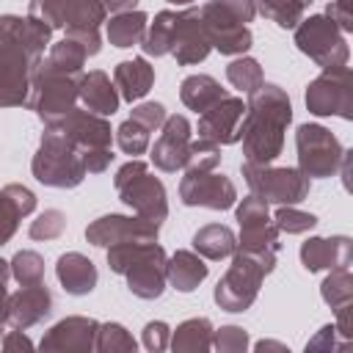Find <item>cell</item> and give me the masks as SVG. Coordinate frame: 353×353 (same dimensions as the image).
Listing matches in <instances>:
<instances>
[{
    "label": "cell",
    "instance_id": "1",
    "mask_svg": "<svg viewBox=\"0 0 353 353\" xmlns=\"http://www.w3.org/2000/svg\"><path fill=\"white\" fill-rule=\"evenodd\" d=\"M52 39V28L33 17L0 14V108L28 102L33 72Z\"/></svg>",
    "mask_w": 353,
    "mask_h": 353
},
{
    "label": "cell",
    "instance_id": "2",
    "mask_svg": "<svg viewBox=\"0 0 353 353\" xmlns=\"http://www.w3.org/2000/svg\"><path fill=\"white\" fill-rule=\"evenodd\" d=\"M292 121V102L276 83H262L248 94L240 121V141L245 163H273L284 149V132Z\"/></svg>",
    "mask_w": 353,
    "mask_h": 353
},
{
    "label": "cell",
    "instance_id": "3",
    "mask_svg": "<svg viewBox=\"0 0 353 353\" xmlns=\"http://www.w3.org/2000/svg\"><path fill=\"white\" fill-rule=\"evenodd\" d=\"M163 245L154 243H116L108 245V268L127 279V290L141 301H157L165 292Z\"/></svg>",
    "mask_w": 353,
    "mask_h": 353
},
{
    "label": "cell",
    "instance_id": "4",
    "mask_svg": "<svg viewBox=\"0 0 353 353\" xmlns=\"http://www.w3.org/2000/svg\"><path fill=\"white\" fill-rule=\"evenodd\" d=\"M30 171L41 185L61 188V190L77 188L88 174L80 146L69 135H63L58 127H44L39 149L30 160Z\"/></svg>",
    "mask_w": 353,
    "mask_h": 353
},
{
    "label": "cell",
    "instance_id": "5",
    "mask_svg": "<svg viewBox=\"0 0 353 353\" xmlns=\"http://www.w3.org/2000/svg\"><path fill=\"white\" fill-rule=\"evenodd\" d=\"M256 6L254 0H207L199 8L212 50L221 55H245L251 50V28Z\"/></svg>",
    "mask_w": 353,
    "mask_h": 353
},
{
    "label": "cell",
    "instance_id": "6",
    "mask_svg": "<svg viewBox=\"0 0 353 353\" xmlns=\"http://www.w3.org/2000/svg\"><path fill=\"white\" fill-rule=\"evenodd\" d=\"M276 268V256L251 254L243 248H234L229 270L218 279L212 298L223 312H245L259 295L262 279L270 276Z\"/></svg>",
    "mask_w": 353,
    "mask_h": 353
},
{
    "label": "cell",
    "instance_id": "7",
    "mask_svg": "<svg viewBox=\"0 0 353 353\" xmlns=\"http://www.w3.org/2000/svg\"><path fill=\"white\" fill-rule=\"evenodd\" d=\"M113 188L119 193V199L141 218L163 223L168 218V196H165V185L149 171V165L138 157H132L130 163H124L116 176H113Z\"/></svg>",
    "mask_w": 353,
    "mask_h": 353
},
{
    "label": "cell",
    "instance_id": "8",
    "mask_svg": "<svg viewBox=\"0 0 353 353\" xmlns=\"http://www.w3.org/2000/svg\"><path fill=\"white\" fill-rule=\"evenodd\" d=\"M44 127H58L63 135H69L80 146L88 174H102L110 165L113 130H110V121L105 116H97L85 108H72L63 119H58L55 124H44Z\"/></svg>",
    "mask_w": 353,
    "mask_h": 353
},
{
    "label": "cell",
    "instance_id": "9",
    "mask_svg": "<svg viewBox=\"0 0 353 353\" xmlns=\"http://www.w3.org/2000/svg\"><path fill=\"white\" fill-rule=\"evenodd\" d=\"M240 171H243L245 185L251 188V193L268 204H298L312 190V179L290 165L243 163Z\"/></svg>",
    "mask_w": 353,
    "mask_h": 353
},
{
    "label": "cell",
    "instance_id": "10",
    "mask_svg": "<svg viewBox=\"0 0 353 353\" xmlns=\"http://www.w3.org/2000/svg\"><path fill=\"white\" fill-rule=\"evenodd\" d=\"M292 30H295V47L303 55H309L320 69L347 66L350 58L347 39L325 14L303 17Z\"/></svg>",
    "mask_w": 353,
    "mask_h": 353
},
{
    "label": "cell",
    "instance_id": "11",
    "mask_svg": "<svg viewBox=\"0 0 353 353\" xmlns=\"http://www.w3.org/2000/svg\"><path fill=\"white\" fill-rule=\"evenodd\" d=\"M80 77L83 74H58V72H44L36 66L25 108H30L44 124H55L72 108H77Z\"/></svg>",
    "mask_w": 353,
    "mask_h": 353
},
{
    "label": "cell",
    "instance_id": "12",
    "mask_svg": "<svg viewBox=\"0 0 353 353\" xmlns=\"http://www.w3.org/2000/svg\"><path fill=\"white\" fill-rule=\"evenodd\" d=\"M295 149H298V171L309 179H325L339 171L345 157V146L339 138L323 124H301L295 130Z\"/></svg>",
    "mask_w": 353,
    "mask_h": 353
},
{
    "label": "cell",
    "instance_id": "13",
    "mask_svg": "<svg viewBox=\"0 0 353 353\" xmlns=\"http://www.w3.org/2000/svg\"><path fill=\"white\" fill-rule=\"evenodd\" d=\"M306 108L314 116H339L345 121L353 119V77L347 66L323 69L306 85Z\"/></svg>",
    "mask_w": 353,
    "mask_h": 353
},
{
    "label": "cell",
    "instance_id": "14",
    "mask_svg": "<svg viewBox=\"0 0 353 353\" xmlns=\"http://www.w3.org/2000/svg\"><path fill=\"white\" fill-rule=\"evenodd\" d=\"M160 234V223L146 221L141 215H99L85 226V240L97 248H108L116 243H154Z\"/></svg>",
    "mask_w": 353,
    "mask_h": 353
},
{
    "label": "cell",
    "instance_id": "15",
    "mask_svg": "<svg viewBox=\"0 0 353 353\" xmlns=\"http://www.w3.org/2000/svg\"><path fill=\"white\" fill-rule=\"evenodd\" d=\"M179 199L185 207L229 210L237 204V188L226 174L185 171V176L179 179Z\"/></svg>",
    "mask_w": 353,
    "mask_h": 353
},
{
    "label": "cell",
    "instance_id": "16",
    "mask_svg": "<svg viewBox=\"0 0 353 353\" xmlns=\"http://www.w3.org/2000/svg\"><path fill=\"white\" fill-rule=\"evenodd\" d=\"M245 105L240 97L226 94L223 99H218L212 108H207L204 113H199V138L212 141L218 146H232L240 141V121H243Z\"/></svg>",
    "mask_w": 353,
    "mask_h": 353
},
{
    "label": "cell",
    "instance_id": "17",
    "mask_svg": "<svg viewBox=\"0 0 353 353\" xmlns=\"http://www.w3.org/2000/svg\"><path fill=\"white\" fill-rule=\"evenodd\" d=\"M190 132H193V127L182 113L165 116V121L160 127V138L154 141V146L149 152L154 168H160L165 174L185 168L188 149H190Z\"/></svg>",
    "mask_w": 353,
    "mask_h": 353
},
{
    "label": "cell",
    "instance_id": "18",
    "mask_svg": "<svg viewBox=\"0 0 353 353\" xmlns=\"http://www.w3.org/2000/svg\"><path fill=\"white\" fill-rule=\"evenodd\" d=\"M105 6L102 0H66L63 3V30L69 39L80 41L88 55H97L102 50L99 25L105 22Z\"/></svg>",
    "mask_w": 353,
    "mask_h": 353
},
{
    "label": "cell",
    "instance_id": "19",
    "mask_svg": "<svg viewBox=\"0 0 353 353\" xmlns=\"http://www.w3.org/2000/svg\"><path fill=\"white\" fill-rule=\"evenodd\" d=\"M210 50H212V44H210V36L199 17V8L179 11V19L174 28V41H171V55L176 58V63L179 66L201 63L210 55Z\"/></svg>",
    "mask_w": 353,
    "mask_h": 353
},
{
    "label": "cell",
    "instance_id": "20",
    "mask_svg": "<svg viewBox=\"0 0 353 353\" xmlns=\"http://www.w3.org/2000/svg\"><path fill=\"white\" fill-rule=\"evenodd\" d=\"M97 328L99 323L94 317L72 314L58 320L39 342L41 350H66V353H91L97 342Z\"/></svg>",
    "mask_w": 353,
    "mask_h": 353
},
{
    "label": "cell",
    "instance_id": "21",
    "mask_svg": "<svg viewBox=\"0 0 353 353\" xmlns=\"http://www.w3.org/2000/svg\"><path fill=\"white\" fill-rule=\"evenodd\" d=\"M52 312V292L44 281L39 284H19L17 292L8 295V325L28 331L30 325L47 320Z\"/></svg>",
    "mask_w": 353,
    "mask_h": 353
},
{
    "label": "cell",
    "instance_id": "22",
    "mask_svg": "<svg viewBox=\"0 0 353 353\" xmlns=\"http://www.w3.org/2000/svg\"><path fill=\"white\" fill-rule=\"evenodd\" d=\"M350 259H353V240L347 234L309 237L306 243H301V265L309 273L345 268V265H350Z\"/></svg>",
    "mask_w": 353,
    "mask_h": 353
},
{
    "label": "cell",
    "instance_id": "23",
    "mask_svg": "<svg viewBox=\"0 0 353 353\" xmlns=\"http://www.w3.org/2000/svg\"><path fill=\"white\" fill-rule=\"evenodd\" d=\"M33 210H36V193L30 188L11 182L0 190V245H6L17 234L19 221Z\"/></svg>",
    "mask_w": 353,
    "mask_h": 353
},
{
    "label": "cell",
    "instance_id": "24",
    "mask_svg": "<svg viewBox=\"0 0 353 353\" xmlns=\"http://www.w3.org/2000/svg\"><path fill=\"white\" fill-rule=\"evenodd\" d=\"M55 276H58L61 287L69 295H88L97 287V281H99L97 265L85 254H80V251L61 254L58 262H55Z\"/></svg>",
    "mask_w": 353,
    "mask_h": 353
},
{
    "label": "cell",
    "instance_id": "25",
    "mask_svg": "<svg viewBox=\"0 0 353 353\" xmlns=\"http://www.w3.org/2000/svg\"><path fill=\"white\" fill-rule=\"evenodd\" d=\"M80 102L85 105V110L97 116H113L119 110L121 97L102 69H91V72H83L80 77Z\"/></svg>",
    "mask_w": 353,
    "mask_h": 353
},
{
    "label": "cell",
    "instance_id": "26",
    "mask_svg": "<svg viewBox=\"0 0 353 353\" xmlns=\"http://www.w3.org/2000/svg\"><path fill=\"white\" fill-rule=\"evenodd\" d=\"M113 85L119 91L121 99L127 102H138L143 99L152 85H154V66H149L146 58H130V61H121L116 69H113Z\"/></svg>",
    "mask_w": 353,
    "mask_h": 353
},
{
    "label": "cell",
    "instance_id": "27",
    "mask_svg": "<svg viewBox=\"0 0 353 353\" xmlns=\"http://www.w3.org/2000/svg\"><path fill=\"white\" fill-rule=\"evenodd\" d=\"M210 268L204 265V256H199L196 251H174L165 259V281L179 290V292H193L204 279H207Z\"/></svg>",
    "mask_w": 353,
    "mask_h": 353
},
{
    "label": "cell",
    "instance_id": "28",
    "mask_svg": "<svg viewBox=\"0 0 353 353\" xmlns=\"http://www.w3.org/2000/svg\"><path fill=\"white\" fill-rule=\"evenodd\" d=\"M85 47L69 36H63L61 41L50 44L47 55H41L39 61V69L44 72H58V74H83V66H85Z\"/></svg>",
    "mask_w": 353,
    "mask_h": 353
},
{
    "label": "cell",
    "instance_id": "29",
    "mask_svg": "<svg viewBox=\"0 0 353 353\" xmlns=\"http://www.w3.org/2000/svg\"><path fill=\"white\" fill-rule=\"evenodd\" d=\"M212 323L207 317H190L185 323L176 325V331H171L168 347L174 353H207L212 347Z\"/></svg>",
    "mask_w": 353,
    "mask_h": 353
},
{
    "label": "cell",
    "instance_id": "30",
    "mask_svg": "<svg viewBox=\"0 0 353 353\" xmlns=\"http://www.w3.org/2000/svg\"><path fill=\"white\" fill-rule=\"evenodd\" d=\"M229 91L221 88V83L210 74H190L182 80L179 85V99L188 110H196V113H204L207 108H212L218 99H223Z\"/></svg>",
    "mask_w": 353,
    "mask_h": 353
},
{
    "label": "cell",
    "instance_id": "31",
    "mask_svg": "<svg viewBox=\"0 0 353 353\" xmlns=\"http://www.w3.org/2000/svg\"><path fill=\"white\" fill-rule=\"evenodd\" d=\"M234 248H237V237L223 223H207L193 234V251L204 259H212V262L226 259L234 254Z\"/></svg>",
    "mask_w": 353,
    "mask_h": 353
},
{
    "label": "cell",
    "instance_id": "32",
    "mask_svg": "<svg viewBox=\"0 0 353 353\" xmlns=\"http://www.w3.org/2000/svg\"><path fill=\"white\" fill-rule=\"evenodd\" d=\"M146 25H149V17H146L143 11H135V8H132V11H119V14H113L110 22L105 25V33H108V39H110L113 47L127 50V47L141 44V39H143V33H146Z\"/></svg>",
    "mask_w": 353,
    "mask_h": 353
},
{
    "label": "cell",
    "instance_id": "33",
    "mask_svg": "<svg viewBox=\"0 0 353 353\" xmlns=\"http://www.w3.org/2000/svg\"><path fill=\"white\" fill-rule=\"evenodd\" d=\"M179 11H157L154 19L146 25V33L141 39V50L146 55L163 58L171 52V41H174V28H176Z\"/></svg>",
    "mask_w": 353,
    "mask_h": 353
},
{
    "label": "cell",
    "instance_id": "34",
    "mask_svg": "<svg viewBox=\"0 0 353 353\" xmlns=\"http://www.w3.org/2000/svg\"><path fill=\"white\" fill-rule=\"evenodd\" d=\"M312 3H314V0H254L256 11H259L265 19L276 22L279 28H284V30H292V28L306 17V8H309Z\"/></svg>",
    "mask_w": 353,
    "mask_h": 353
},
{
    "label": "cell",
    "instance_id": "35",
    "mask_svg": "<svg viewBox=\"0 0 353 353\" xmlns=\"http://www.w3.org/2000/svg\"><path fill=\"white\" fill-rule=\"evenodd\" d=\"M320 298L325 301V306H331V312L353 303V276H350V265L345 268H331V273L323 279L320 284Z\"/></svg>",
    "mask_w": 353,
    "mask_h": 353
},
{
    "label": "cell",
    "instance_id": "36",
    "mask_svg": "<svg viewBox=\"0 0 353 353\" xmlns=\"http://www.w3.org/2000/svg\"><path fill=\"white\" fill-rule=\"evenodd\" d=\"M226 80L243 91V94H254L262 83H265V74H262V66L256 58H248V55H237L229 66H226Z\"/></svg>",
    "mask_w": 353,
    "mask_h": 353
},
{
    "label": "cell",
    "instance_id": "37",
    "mask_svg": "<svg viewBox=\"0 0 353 353\" xmlns=\"http://www.w3.org/2000/svg\"><path fill=\"white\" fill-rule=\"evenodd\" d=\"M94 350H99V353H135V339L121 323H99Z\"/></svg>",
    "mask_w": 353,
    "mask_h": 353
},
{
    "label": "cell",
    "instance_id": "38",
    "mask_svg": "<svg viewBox=\"0 0 353 353\" xmlns=\"http://www.w3.org/2000/svg\"><path fill=\"white\" fill-rule=\"evenodd\" d=\"M11 268V279H17L19 284H39L44 281V256L36 251H17L8 262Z\"/></svg>",
    "mask_w": 353,
    "mask_h": 353
},
{
    "label": "cell",
    "instance_id": "39",
    "mask_svg": "<svg viewBox=\"0 0 353 353\" xmlns=\"http://www.w3.org/2000/svg\"><path fill=\"white\" fill-rule=\"evenodd\" d=\"M273 223L279 232H287V234H303L309 229L317 226V215L312 212H303L298 210L295 204H279L276 215H273Z\"/></svg>",
    "mask_w": 353,
    "mask_h": 353
},
{
    "label": "cell",
    "instance_id": "40",
    "mask_svg": "<svg viewBox=\"0 0 353 353\" xmlns=\"http://www.w3.org/2000/svg\"><path fill=\"white\" fill-rule=\"evenodd\" d=\"M149 135H152V132H149L143 124H138L135 119H127V121H121L119 130H116V143H119V149H121L124 154L138 157V154H143V152L149 149Z\"/></svg>",
    "mask_w": 353,
    "mask_h": 353
},
{
    "label": "cell",
    "instance_id": "41",
    "mask_svg": "<svg viewBox=\"0 0 353 353\" xmlns=\"http://www.w3.org/2000/svg\"><path fill=\"white\" fill-rule=\"evenodd\" d=\"M221 165V146L212 141H190L188 149V160H185V171H215Z\"/></svg>",
    "mask_w": 353,
    "mask_h": 353
},
{
    "label": "cell",
    "instance_id": "42",
    "mask_svg": "<svg viewBox=\"0 0 353 353\" xmlns=\"http://www.w3.org/2000/svg\"><path fill=\"white\" fill-rule=\"evenodd\" d=\"M66 232V215L61 210H44L41 215H36V221H30L28 234L33 240H58Z\"/></svg>",
    "mask_w": 353,
    "mask_h": 353
},
{
    "label": "cell",
    "instance_id": "43",
    "mask_svg": "<svg viewBox=\"0 0 353 353\" xmlns=\"http://www.w3.org/2000/svg\"><path fill=\"white\" fill-rule=\"evenodd\" d=\"M248 345H251L248 331L240 325H221L212 334V347L218 353H243V350H248Z\"/></svg>",
    "mask_w": 353,
    "mask_h": 353
},
{
    "label": "cell",
    "instance_id": "44",
    "mask_svg": "<svg viewBox=\"0 0 353 353\" xmlns=\"http://www.w3.org/2000/svg\"><path fill=\"white\" fill-rule=\"evenodd\" d=\"M63 3L66 0H30L28 3V17L36 22H44L47 28L58 30L63 28Z\"/></svg>",
    "mask_w": 353,
    "mask_h": 353
},
{
    "label": "cell",
    "instance_id": "45",
    "mask_svg": "<svg viewBox=\"0 0 353 353\" xmlns=\"http://www.w3.org/2000/svg\"><path fill=\"white\" fill-rule=\"evenodd\" d=\"M165 108L160 105V102H141V105H135L132 110H130V119H135L138 124H143L149 132H154V130H160L163 127V121H165Z\"/></svg>",
    "mask_w": 353,
    "mask_h": 353
},
{
    "label": "cell",
    "instance_id": "46",
    "mask_svg": "<svg viewBox=\"0 0 353 353\" xmlns=\"http://www.w3.org/2000/svg\"><path fill=\"white\" fill-rule=\"evenodd\" d=\"M143 347L157 353V350H165L168 347V339H171V328L163 323V320H152L143 325Z\"/></svg>",
    "mask_w": 353,
    "mask_h": 353
},
{
    "label": "cell",
    "instance_id": "47",
    "mask_svg": "<svg viewBox=\"0 0 353 353\" xmlns=\"http://www.w3.org/2000/svg\"><path fill=\"white\" fill-rule=\"evenodd\" d=\"M325 17L342 30V33H350L353 30V14H350V0H331L328 8H325Z\"/></svg>",
    "mask_w": 353,
    "mask_h": 353
},
{
    "label": "cell",
    "instance_id": "48",
    "mask_svg": "<svg viewBox=\"0 0 353 353\" xmlns=\"http://www.w3.org/2000/svg\"><path fill=\"white\" fill-rule=\"evenodd\" d=\"M345 347H347V339L336 342V328L334 325H323L317 331V336H312L306 342V350H345Z\"/></svg>",
    "mask_w": 353,
    "mask_h": 353
},
{
    "label": "cell",
    "instance_id": "49",
    "mask_svg": "<svg viewBox=\"0 0 353 353\" xmlns=\"http://www.w3.org/2000/svg\"><path fill=\"white\" fill-rule=\"evenodd\" d=\"M0 347H3L6 353H14V350H33V342H30L19 328H14V331H6V334H3Z\"/></svg>",
    "mask_w": 353,
    "mask_h": 353
},
{
    "label": "cell",
    "instance_id": "50",
    "mask_svg": "<svg viewBox=\"0 0 353 353\" xmlns=\"http://www.w3.org/2000/svg\"><path fill=\"white\" fill-rule=\"evenodd\" d=\"M350 312H353V303H347V306H342V309H336L334 314H336V334H342L345 339H353V331H350Z\"/></svg>",
    "mask_w": 353,
    "mask_h": 353
},
{
    "label": "cell",
    "instance_id": "51",
    "mask_svg": "<svg viewBox=\"0 0 353 353\" xmlns=\"http://www.w3.org/2000/svg\"><path fill=\"white\" fill-rule=\"evenodd\" d=\"M8 290H6V281H0V336H3V328L8 325Z\"/></svg>",
    "mask_w": 353,
    "mask_h": 353
},
{
    "label": "cell",
    "instance_id": "52",
    "mask_svg": "<svg viewBox=\"0 0 353 353\" xmlns=\"http://www.w3.org/2000/svg\"><path fill=\"white\" fill-rule=\"evenodd\" d=\"M135 3H138V0H102L105 11H113V14H119V11H132Z\"/></svg>",
    "mask_w": 353,
    "mask_h": 353
},
{
    "label": "cell",
    "instance_id": "53",
    "mask_svg": "<svg viewBox=\"0 0 353 353\" xmlns=\"http://www.w3.org/2000/svg\"><path fill=\"white\" fill-rule=\"evenodd\" d=\"M254 350H279V353H290V347L284 342H276V339H259L254 345Z\"/></svg>",
    "mask_w": 353,
    "mask_h": 353
},
{
    "label": "cell",
    "instance_id": "54",
    "mask_svg": "<svg viewBox=\"0 0 353 353\" xmlns=\"http://www.w3.org/2000/svg\"><path fill=\"white\" fill-rule=\"evenodd\" d=\"M8 279H11V268H8V262H6V259H0V281H6V284H8Z\"/></svg>",
    "mask_w": 353,
    "mask_h": 353
},
{
    "label": "cell",
    "instance_id": "55",
    "mask_svg": "<svg viewBox=\"0 0 353 353\" xmlns=\"http://www.w3.org/2000/svg\"><path fill=\"white\" fill-rule=\"evenodd\" d=\"M165 3H174V6H190L193 0H165Z\"/></svg>",
    "mask_w": 353,
    "mask_h": 353
},
{
    "label": "cell",
    "instance_id": "56",
    "mask_svg": "<svg viewBox=\"0 0 353 353\" xmlns=\"http://www.w3.org/2000/svg\"><path fill=\"white\" fill-rule=\"evenodd\" d=\"M0 339H3V336H0Z\"/></svg>",
    "mask_w": 353,
    "mask_h": 353
}]
</instances>
